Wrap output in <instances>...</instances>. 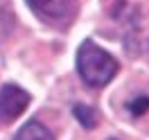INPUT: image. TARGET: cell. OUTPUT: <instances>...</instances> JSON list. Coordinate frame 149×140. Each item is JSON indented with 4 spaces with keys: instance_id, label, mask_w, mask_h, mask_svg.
I'll return each mask as SVG.
<instances>
[{
    "instance_id": "6da1fadb",
    "label": "cell",
    "mask_w": 149,
    "mask_h": 140,
    "mask_svg": "<svg viewBox=\"0 0 149 140\" xmlns=\"http://www.w3.org/2000/svg\"><path fill=\"white\" fill-rule=\"evenodd\" d=\"M77 70L88 86L93 88H102L111 81L115 72H118V61L113 59L106 50L93 43V41H84L79 50H77Z\"/></svg>"
},
{
    "instance_id": "5b68a950",
    "label": "cell",
    "mask_w": 149,
    "mask_h": 140,
    "mask_svg": "<svg viewBox=\"0 0 149 140\" xmlns=\"http://www.w3.org/2000/svg\"><path fill=\"white\" fill-rule=\"evenodd\" d=\"M74 118H77L79 124L86 127V129H95V127H97V113H95V109L86 106V104H77V106H74Z\"/></svg>"
},
{
    "instance_id": "277c9868",
    "label": "cell",
    "mask_w": 149,
    "mask_h": 140,
    "mask_svg": "<svg viewBox=\"0 0 149 140\" xmlns=\"http://www.w3.org/2000/svg\"><path fill=\"white\" fill-rule=\"evenodd\" d=\"M16 140H54V138H52V133H50L47 127H43L36 120H32L16 133Z\"/></svg>"
},
{
    "instance_id": "52a82bcc",
    "label": "cell",
    "mask_w": 149,
    "mask_h": 140,
    "mask_svg": "<svg viewBox=\"0 0 149 140\" xmlns=\"http://www.w3.org/2000/svg\"><path fill=\"white\" fill-rule=\"evenodd\" d=\"M111 140H115V138H111Z\"/></svg>"
},
{
    "instance_id": "7a4b0ae2",
    "label": "cell",
    "mask_w": 149,
    "mask_h": 140,
    "mask_svg": "<svg viewBox=\"0 0 149 140\" xmlns=\"http://www.w3.org/2000/svg\"><path fill=\"white\" fill-rule=\"evenodd\" d=\"M29 106V93L20 86L7 84L0 91V122H14Z\"/></svg>"
},
{
    "instance_id": "8992f818",
    "label": "cell",
    "mask_w": 149,
    "mask_h": 140,
    "mask_svg": "<svg viewBox=\"0 0 149 140\" xmlns=\"http://www.w3.org/2000/svg\"><path fill=\"white\" fill-rule=\"evenodd\" d=\"M127 109L131 111V115H133V118L145 115V113L149 111V95H138V97H133Z\"/></svg>"
},
{
    "instance_id": "3957f363",
    "label": "cell",
    "mask_w": 149,
    "mask_h": 140,
    "mask_svg": "<svg viewBox=\"0 0 149 140\" xmlns=\"http://www.w3.org/2000/svg\"><path fill=\"white\" fill-rule=\"evenodd\" d=\"M27 5L47 23L65 20L70 16V0H27Z\"/></svg>"
}]
</instances>
